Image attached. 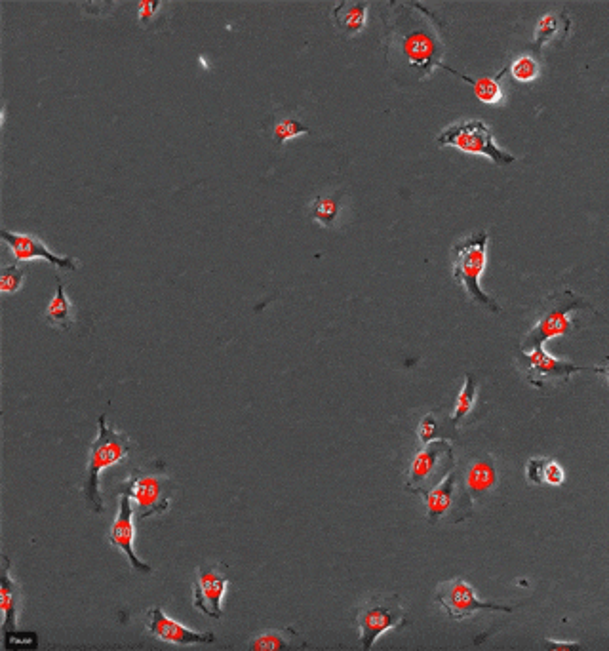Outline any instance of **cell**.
Instances as JSON below:
<instances>
[{"mask_svg": "<svg viewBox=\"0 0 609 651\" xmlns=\"http://www.w3.org/2000/svg\"><path fill=\"white\" fill-rule=\"evenodd\" d=\"M356 625L364 651L372 650L375 640L387 631H398L408 625V617L396 594H375L356 612Z\"/></svg>", "mask_w": 609, "mask_h": 651, "instance_id": "5b68a950", "label": "cell"}, {"mask_svg": "<svg viewBox=\"0 0 609 651\" xmlns=\"http://www.w3.org/2000/svg\"><path fill=\"white\" fill-rule=\"evenodd\" d=\"M20 585L10 577V558L2 556V577H0V610H2V632L16 631L20 612Z\"/></svg>", "mask_w": 609, "mask_h": 651, "instance_id": "9a60e30c", "label": "cell"}, {"mask_svg": "<svg viewBox=\"0 0 609 651\" xmlns=\"http://www.w3.org/2000/svg\"><path fill=\"white\" fill-rule=\"evenodd\" d=\"M341 193L337 195H320L311 202V217L324 227H334L335 219L339 216Z\"/></svg>", "mask_w": 609, "mask_h": 651, "instance_id": "7402d4cb", "label": "cell"}, {"mask_svg": "<svg viewBox=\"0 0 609 651\" xmlns=\"http://www.w3.org/2000/svg\"><path fill=\"white\" fill-rule=\"evenodd\" d=\"M98 438L90 446V459H88V471L84 480V497L90 511L101 513L103 511V499L99 492V474L103 469H109L122 461L124 457L134 450V444L130 436L122 431L113 429L107 423V415H101L98 421Z\"/></svg>", "mask_w": 609, "mask_h": 651, "instance_id": "6da1fadb", "label": "cell"}, {"mask_svg": "<svg viewBox=\"0 0 609 651\" xmlns=\"http://www.w3.org/2000/svg\"><path fill=\"white\" fill-rule=\"evenodd\" d=\"M398 40H400V50L406 56V60L412 63L413 67L423 69L429 73L433 67H444L438 56L440 52V42L434 35L433 29L425 23H408L400 27L398 31ZM446 69V67H444Z\"/></svg>", "mask_w": 609, "mask_h": 651, "instance_id": "ba28073f", "label": "cell"}, {"mask_svg": "<svg viewBox=\"0 0 609 651\" xmlns=\"http://www.w3.org/2000/svg\"><path fill=\"white\" fill-rule=\"evenodd\" d=\"M417 433H419V440L423 444H429L433 438H436V434H438V421H436V417L433 414L425 415L423 421L419 423Z\"/></svg>", "mask_w": 609, "mask_h": 651, "instance_id": "f1b7e54d", "label": "cell"}, {"mask_svg": "<svg viewBox=\"0 0 609 651\" xmlns=\"http://www.w3.org/2000/svg\"><path fill=\"white\" fill-rule=\"evenodd\" d=\"M518 362L524 368L528 383L533 387H543L549 381H570V377L577 372H585L587 368L575 366L568 360H560L549 355L543 347H535L531 351H522L518 355Z\"/></svg>", "mask_w": 609, "mask_h": 651, "instance_id": "9c48e42d", "label": "cell"}, {"mask_svg": "<svg viewBox=\"0 0 609 651\" xmlns=\"http://www.w3.org/2000/svg\"><path fill=\"white\" fill-rule=\"evenodd\" d=\"M147 629L149 632L166 642V644H174V646H193V644H214L216 642V634L210 631H193L183 627L181 623L174 621L172 617H168L166 613L162 612V608H153L147 612L145 617Z\"/></svg>", "mask_w": 609, "mask_h": 651, "instance_id": "7c38bea8", "label": "cell"}, {"mask_svg": "<svg viewBox=\"0 0 609 651\" xmlns=\"http://www.w3.org/2000/svg\"><path fill=\"white\" fill-rule=\"evenodd\" d=\"M592 370H594L596 374L604 375V377L608 379L609 383V356L606 358V360H604V364H602V366H594Z\"/></svg>", "mask_w": 609, "mask_h": 651, "instance_id": "836d02e7", "label": "cell"}, {"mask_svg": "<svg viewBox=\"0 0 609 651\" xmlns=\"http://www.w3.org/2000/svg\"><path fill=\"white\" fill-rule=\"evenodd\" d=\"M455 486H457V474H455V471H450L446 476V480L440 482L438 486H434L433 490H417L415 492V494H421L425 497L427 516H429L431 524H436L444 514L450 511Z\"/></svg>", "mask_w": 609, "mask_h": 651, "instance_id": "e0dca14e", "label": "cell"}, {"mask_svg": "<svg viewBox=\"0 0 609 651\" xmlns=\"http://www.w3.org/2000/svg\"><path fill=\"white\" fill-rule=\"evenodd\" d=\"M457 77H461L463 80H467V82H471L472 88H474V94H476V98L480 99L482 103H488V105H495V103H499L501 99H503V90H501V86H499V82L495 79H488V77H484V79H469L467 75H459V73H455Z\"/></svg>", "mask_w": 609, "mask_h": 651, "instance_id": "d4e9b609", "label": "cell"}, {"mask_svg": "<svg viewBox=\"0 0 609 651\" xmlns=\"http://www.w3.org/2000/svg\"><path fill=\"white\" fill-rule=\"evenodd\" d=\"M436 602L446 610L448 617L453 621L469 619L471 615L482 612V610L512 613V608H509V606H501V604L480 600L471 585L461 577L442 583L438 587V591H436Z\"/></svg>", "mask_w": 609, "mask_h": 651, "instance_id": "52a82bcc", "label": "cell"}, {"mask_svg": "<svg viewBox=\"0 0 609 651\" xmlns=\"http://www.w3.org/2000/svg\"><path fill=\"white\" fill-rule=\"evenodd\" d=\"M227 589V566L216 562L197 568V579L193 583V606L198 612L221 619V600Z\"/></svg>", "mask_w": 609, "mask_h": 651, "instance_id": "30bf717a", "label": "cell"}, {"mask_svg": "<svg viewBox=\"0 0 609 651\" xmlns=\"http://www.w3.org/2000/svg\"><path fill=\"white\" fill-rule=\"evenodd\" d=\"M335 23L349 37L358 35L368 21V4L366 2H343L334 10Z\"/></svg>", "mask_w": 609, "mask_h": 651, "instance_id": "ffe728a7", "label": "cell"}, {"mask_svg": "<svg viewBox=\"0 0 609 651\" xmlns=\"http://www.w3.org/2000/svg\"><path fill=\"white\" fill-rule=\"evenodd\" d=\"M2 240L10 246L12 256L16 257L18 261H33V259H46L50 265L58 267V269H65V271H77L79 267V259L75 257H61L52 254L48 250V246L35 237V235H25V233H10L6 229L0 231Z\"/></svg>", "mask_w": 609, "mask_h": 651, "instance_id": "4fadbf2b", "label": "cell"}, {"mask_svg": "<svg viewBox=\"0 0 609 651\" xmlns=\"http://www.w3.org/2000/svg\"><path fill=\"white\" fill-rule=\"evenodd\" d=\"M511 75L518 82H533L539 77V65L530 56H520L512 61Z\"/></svg>", "mask_w": 609, "mask_h": 651, "instance_id": "4316f807", "label": "cell"}, {"mask_svg": "<svg viewBox=\"0 0 609 651\" xmlns=\"http://www.w3.org/2000/svg\"><path fill=\"white\" fill-rule=\"evenodd\" d=\"M497 486V467L490 455H482L474 459L465 476V490L469 495L471 505H474L482 495L492 492Z\"/></svg>", "mask_w": 609, "mask_h": 651, "instance_id": "2e32d148", "label": "cell"}, {"mask_svg": "<svg viewBox=\"0 0 609 651\" xmlns=\"http://www.w3.org/2000/svg\"><path fill=\"white\" fill-rule=\"evenodd\" d=\"M571 21L564 12H549L541 20L537 21L535 27V48H543L547 42L556 40L558 37L566 39L570 33Z\"/></svg>", "mask_w": 609, "mask_h": 651, "instance_id": "d6986e66", "label": "cell"}, {"mask_svg": "<svg viewBox=\"0 0 609 651\" xmlns=\"http://www.w3.org/2000/svg\"><path fill=\"white\" fill-rule=\"evenodd\" d=\"M122 490L128 492L134 507V516L138 520L164 514L170 509V499L174 494V482L170 476L157 473L132 474L130 480L122 484Z\"/></svg>", "mask_w": 609, "mask_h": 651, "instance_id": "8992f818", "label": "cell"}, {"mask_svg": "<svg viewBox=\"0 0 609 651\" xmlns=\"http://www.w3.org/2000/svg\"><path fill=\"white\" fill-rule=\"evenodd\" d=\"M134 539H136L134 507H132V499L128 492L122 490V494L118 497L117 518L109 530V543L113 547H117L118 551H122V554H126V558L130 560V564L136 572L153 573V566L139 560L138 554L134 553Z\"/></svg>", "mask_w": 609, "mask_h": 651, "instance_id": "8fae6325", "label": "cell"}, {"mask_svg": "<svg viewBox=\"0 0 609 651\" xmlns=\"http://www.w3.org/2000/svg\"><path fill=\"white\" fill-rule=\"evenodd\" d=\"M583 309L592 311L589 301L585 297L577 296L571 290H562L547 297L537 313L533 328L524 337L522 351L543 347L552 337L571 334L575 330V322L571 315Z\"/></svg>", "mask_w": 609, "mask_h": 651, "instance_id": "7a4b0ae2", "label": "cell"}, {"mask_svg": "<svg viewBox=\"0 0 609 651\" xmlns=\"http://www.w3.org/2000/svg\"><path fill=\"white\" fill-rule=\"evenodd\" d=\"M444 461H453L452 446L446 440H436L429 442L421 452H417L413 457L412 467H410V482L406 484V490L415 494L417 490L423 488L431 476L440 473V465Z\"/></svg>", "mask_w": 609, "mask_h": 651, "instance_id": "5bb4252c", "label": "cell"}, {"mask_svg": "<svg viewBox=\"0 0 609 651\" xmlns=\"http://www.w3.org/2000/svg\"><path fill=\"white\" fill-rule=\"evenodd\" d=\"M160 6H162L160 0H141L138 2L139 20L143 23L153 20L157 16Z\"/></svg>", "mask_w": 609, "mask_h": 651, "instance_id": "4dcf8cb0", "label": "cell"}, {"mask_svg": "<svg viewBox=\"0 0 609 651\" xmlns=\"http://www.w3.org/2000/svg\"><path fill=\"white\" fill-rule=\"evenodd\" d=\"M311 130L301 124L299 120L292 119V117H284V119L278 120L273 128V139H275L278 145H284L292 139L299 138L303 134H309Z\"/></svg>", "mask_w": 609, "mask_h": 651, "instance_id": "484cf974", "label": "cell"}, {"mask_svg": "<svg viewBox=\"0 0 609 651\" xmlns=\"http://www.w3.org/2000/svg\"><path fill=\"white\" fill-rule=\"evenodd\" d=\"M547 650H579L577 642H558V640H545Z\"/></svg>", "mask_w": 609, "mask_h": 651, "instance_id": "d6a6232c", "label": "cell"}, {"mask_svg": "<svg viewBox=\"0 0 609 651\" xmlns=\"http://www.w3.org/2000/svg\"><path fill=\"white\" fill-rule=\"evenodd\" d=\"M44 318L52 328H58V330H69L73 326V322H75L73 305H71L69 297L65 294V286L61 282H58L56 296L50 299V303L46 307Z\"/></svg>", "mask_w": 609, "mask_h": 651, "instance_id": "44dd1931", "label": "cell"}, {"mask_svg": "<svg viewBox=\"0 0 609 651\" xmlns=\"http://www.w3.org/2000/svg\"><path fill=\"white\" fill-rule=\"evenodd\" d=\"M436 143L440 147H455L469 155L488 157L497 166H507L516 160L495 143L492 128L484 120H459L448 126L436 138Z\"/></svg>", "mask_w": 609, "mask_h": 651, "instance_id": "277c9868", "label": "cell"}, {"mask_svg": "<svg viewBox=\"0 0 609 651\" xmlns=\"http://www.w3.org/2000/svg\"><path fill=\"white\" fill-rule=\"evenodd\" d=\"M474 400H476V377H474V374H467L465 375V385H463L461 393L457 396V402H455V410H453L452 414L453 425H459V421L465 415L471 414Z\"/></svg>", "mask_w": 609, "mask_h": 651, "instance_id": "603a6c76", "label": "cell"}, {"mask_svg": "<svg viewBox=\"0 0 609 651\" xmlns=\"http://www.w3.org/2000/svg\"><path fill=\"white\" fill-rule=\"evenodd\" d=\"M488 242L490 237L486 231L472 233L471 237L463 238L455 242L452 248L453 254V278L463 286L465 294L476 301L478 305L486 307L492 313H499L501 307L497 301H493L482 288H480V277L486 269L488 259Z\"/></svg>", "mask_w": 609, "mask_h": 651, "instance_id": "3957f363", "label": "cell"}, {"mask_svg": "<svg viewBox=\"0 0 609 651\" xmlns=\"http://www.w3.org/2000/svg\"><path fill=\"white\" fill-rule=\"evenodd\" d=\"M2 638H14V642H6L4 648L6 650H12V648H39V640H37V634L33 632H2Z\"/></svg>", "mask_w": 609, "mask_h": 651, "instance_id": "83f0119b", "label": "cell"}, {"mask_svg": "<svg viewBox=\"0 0 609 651\" xmlns=\"http://www.w3.org/2000/svg\"><path fill=\"white\" fill-rule=\"evenodd\" d=\"M566 474H564V469L556 463V461H547V467H545V484L549 486H560L564 482Z\"/></svg>", "mask_w": 609, "mask_h": 651, "instance_id": "1f68e13d", "label": "cell"}, {"mask_svg": "<svg viewBox=\"0 0 609 651\" xmlns=\"http://www.w3.org/2000/svg\"><path fill=\"white\" fill-rule=\"evenodd\" d=\"M29 275V267H20V265H4L0 269V294L2 296H12L20 290Z\"/></svg>", "mask_w": 609, "mask_h": 651, "instance_id": "cb8c5ba5", "label": "cell"}, {"mask_svg": "<svg viewBox=\"0 0 609 651\" xmlns=\"http://www.w3.org/2000/svg\"><path fill=\"white\" fill-rule=\"evenodd\" d=\"M305 646L307 644L301 640V636L294 629L261 632L250 642V650L256 651L290 650V648H305Z\"/></svg>", "mask_w": 609, "mask_h": 651, "instance_id": "ac0fdd59", "label": "cell"}, {"mask_svg": "<svg viewBox=\"0 0 609 651\" xmlns=\"http://www.w3.org/2000/svg\"><path fill=\"white\" fill-rule=\"evenodd\" d=\"M547 461L549 459H541V457L530 459L526 474H528V480H530L531 484H545V467H547Z\"/></svg>", "mask_w": 609, "mask_h": 651, "instance_id": "f546056e", "label": "cell"}]
</instances>
